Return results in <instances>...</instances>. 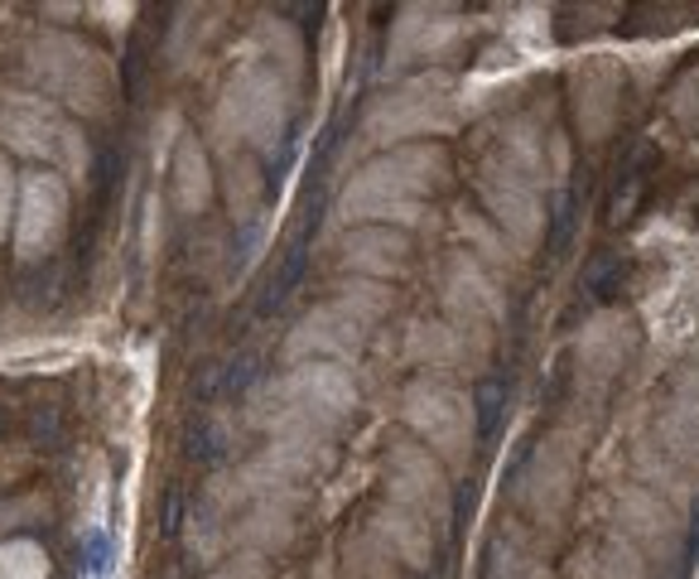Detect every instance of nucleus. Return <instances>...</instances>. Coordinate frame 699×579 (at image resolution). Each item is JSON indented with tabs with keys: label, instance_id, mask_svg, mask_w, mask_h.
Listing matches in <instances>:
<instances>
[{
	"label": "nucleus",
	"instance_id": "obj_8",
	"mask_svg": "<svg viewBox=\"0 0 699 579\" xmlns=\"http://www.w3.org/2000/svg\"><path fill=\"white\" fill-rule=\"evenodd\" d=\"M68 179L54 169H24L15 189V227H10V247L20 261H44L58 251L68 232Z\"/></svg>",
	"mask_w": 699,
	"mask_h": 579
},
{
	"label": "nucleus",
	"instance_id": "obj_10",
	"mask_svg": "<svg viewBox=\"0 0 699 579\" xmlns=\"http://www.w3.org/2000/svg\"><path fill=\"white\" fill-rule=\"evenodd\" d=\"M381 478H386V502L425 516L434 531L449 522V468H444L420 440H396L391 450H386Z\"/></svg>",
	"mask_w": 699,
	"mask_h": 579
},
{
	"label": "nucleus",
	"instance_id": "obj_9",
	"mask_svg": "<svg viewBox=\"0 0 699 579\" xmlns=\"http://www.w3.org/2000/svg\"><path fill=\"white\" fill-rule=\"evenodd\" d=\"M612 536L627 541L646 565H675L685 546V522L680 512L656 498L642 483H622L612 492Z\"/></svg>",
	"mask_w": 699,
	"mask_h": 579
},
{
	"label": "nucleus",
	"instance_id": "obj_23",
	"mask_svg": "<svg viewBox=\"0 0 699 579\" xmlns=\"http://www.w3.org/2000/svg\"><path fill=\"white\" fill-rule=\"evenodd\" d=\"M222 198H227V213L237 217V223H247L251 213L261 208V198H265V174H261V160L256 155H247V150H237V155H222Z\"/></svg>",
	"mask_w": 699,
	"mask_h": 579
},
{
	"label": "nucleus",
	"instance_id": "obj_4",
	"mask_svg": "<svg viewBox=\"0 0 699 579\" xmlns=\"http://www.w3.org/2000/svg\"><path fill=\"white\" fill-rule=\"evenodd\" d=\"M295 116V82L285 78L275 64L265 58H247L232 68V78L222 82L208 116V136L217 145V155H261L275 150L289 130Z\"/></svg>",
	"mask_w": 699,
	"mask_h": 579
},
{
	"label": "nucleus",
	"instance_id": "obj_11",
	"mask_svg": "<svg viewBox=\"0 0 699 579\" xmlns=\"http://www.w3.org/2000/svg\"><path fill=\"white\" fill-rule=\"evenodd\" d=\"M478 193H482V203H488V223L512 241L516 257H530V251L540 247V237H546V198H540L546 189L530 184L522 174H512V169L482 160L478 164Z\"/></svg>",
	"mask_w": 699,
	"mask_h": 579
},
{
	"label": "nucleus",
	"instance_id": "obj_7",
	"mask_svg": "<svg viewBox=\"0 0 699 579\" xmlns=\"http://www.w3.org/2000/svg\"><path fill=\"white\" fill-rule=\"evenodd\" d=\"M401 420H405L410 440H420L449 468H463L478 444L473 396H468V386L439 377V372H425V377H415L401 391Z\"/></svg>",
	"mask_w": 699,
	"mask_h": 579
},
{
	"label": "nucleus",
	"instance_id": "obj_18",
	"mask_svg": "<svg viewBox=\"0 0 699 579\" xmlns=\"http://www.w3.org/2000/svg\"><path fill=\"white\" fill-rule=\"evenodd\" d=\"M463 34V20H454V10L444 5H405L401 20L391 24V54L386 64L405 68L415 58H444Z\"/></svg>",
	"mask_w": 699,
	"mask_h": 579
},
{
	"label": "nucleus",
	"instance_id": "obj_14",
	"mask_svg": "<svg viewBox=\"0 0 699 579\" xmlns=\"http://www.w3.org/2000/svg\"><path fill=\"white\" fill-rule=\"evenodd\" d=\"M367 348V323L353 319L337 299L329 305H313L295 329L285 333L280 362L285 367H299V362H337V367H353Z\"/></svg>",
	"mask_w": 699,
	"mask_h": 579
},
{
	"label": "nucleus",
	"instance_id": "obj_1",
	"mask_svg": "<svg viewBox=\"0 0 699 579\" xmlns=\"http://www.w3.org/2000/svg\"><path fill=\"white\" fill-rule=\"evenodd\" d=\"M449 184V150L439 140H415L381 150L337 193V223L347 227H405L425 223L429 193Z\"/></svg>",
	"mask_w": 699,
	"mask_h": 579
},
{
	"label": "nucleus",
	"instance_id": "obj_32",
	"mask_svg": "<svg viewBox=\"0 0 699 579\" xmlns=\"http://www.w3.org/2000/svg\"><path fill=\"white\" fill-rule=\"evenodd\" d=\"M213 579H271V560H265V555H251V550H237Z\"/></svg>",
	"mask_w": 699,
	"mask_h": 579
},
{
	"label": "nucleus",
	"instance_id": "obj_19",
	"mask_svg": "<svg viewBox=\"0 0 699 579\" xmlns=\"http://www.w3.org/2000/svg\"><path fill=\"white\" fill-rule=\"evenodd\" d=\"M405 357L420 362V367H439V372L478 367L488 357V338L458 329L454 319H420L405 333Z\"/></svg>",
	"mask_w": 699,
	"mask_h": 579
},
{
	"label": "nucleus",
	"instance_id": "obj_12",
	"mask_svg": "<svg viewBox=\"0 0 699 579\" xmlns=\"http://www.w3.org/2000/svg\"><path fill=\"white\" fill-rule=\"evenodd\" d=\"M444 319H454L458 329L478 333L492 343V329H502L506 323V290H502V275L488 271L478 257H468V251H454L449 261H444Z\"/></svg>",
	"mask_w": 699,
	"mask_h": 579
},
{
	"label": "nucleus",
	"instance_id": "obj_27",
	"mask_svg": "<svg viewBox=\"0 0 699 579\" xmlns=\"http://www.w3.org/2000/svg\"><path fill=\"white\" fill-rule=\"evenodd\" d=\"M337 305H343L353 319H362L371 329L377 319H386V309H391V285L381 281H362V275H347L343 285H337Z\"/></svg>",
	"mask_w": 699,
	"mask_h": 579
},
{
	"label": "nucleus",
	"instance_id": "obj_29",
	"mask_svg": "<svg viewBox=\"0 0 699 579\" xmlns=\"http://www.w3.org/2000/svg\"><path fill=\"white\" fill-rule=\"evenodd\" d=\"M48 550L30 536L15 541H0V579H48Z\"/></svg>",
	"mask_w": 699,
	"mask_h": 579
},
{
	"label": "nucleus",
	"instance_id": "obj_3",
	"mask_svg": "<svg viewBox=\"0 0 699 579\" xmlns=\"http://www.w3.org/2000/svg\"><path fill=\"white\" fill-rule=\"evenodd\" d=\"M637 483L671 507L699 492V372H680L637 434Z\"/></svg>",
	"mask_w": 699,
	"mask_h": 579
},
{
	"label": "nucleus",
	"instance_id": "obj_13",
	"mask_svg": "<svg viewBox=\"0 0 699 579\" xmlns=\"http://www.w3.org/2000/svg\"><path fill=\"white\" fill-rule=\"evenodd\" d=\"M578 483V434L550 430L546 440L530 450V464L522 474V502L540 526H554L574 502Z\"/></svg>",
	"mask_w": 699,
	"mask_h": 579
},
{
	"label": "nucleus",
	"instance_id": "obj_24",
	"mask_svg": "<svg viewBox=\"0 0 699 579\" xmlns=\"http://www.w3.org/2000/svg\"><path fill=\"white\" fill-rule=\"evenodd\" d=\"M401 570H405L401 555L386 546V536L371 522L343 546V575L347 579H401Z\"/></svg>",
	"mask_w": 699,
	"mask_h": 579
},
{
	"label": "nucleus",
	"instance_id": "obj_30",
	"mask_svg": "<svg viewBox=\"0 0 699 579\" xmlns=\"http://www.w3.org/2000/svg\"><path fill=\"white\" fill-rule=\"evenodd\" d=\"M92 169V150H88V136H82L78 121H68L64 130V145H58V160H54V174H64L68 184H82Z\"/></svg>",
	"mask_w": 699,
	"mask_h": 579
},
{
	"label": "nucleus",
	"instance_id": "obj_17",
	"mask_svg": "<svg viewBox=\"0 0 699 579\" xmlns=\"http://www.w3.org/2000/svg\"><path fill=\"white\" fill-rule=\"evenodd\" d=\"M305 492H275V498H256L227 522V546L251 550V555H280L295 541V516Z\"/></svg>",
	"mask_w": 699,
	"mask_h": 579
},
{
	"label": "nucleus",
	"instance_id": "obj_16",
	"mask_svg": "<svg viewBox=\"0 0 699 579\" xmlns=\"http://www.w3.org/2000/svg\"><path fill=\"white\" fill-rule=\"evenodd\" d=\"M637 343V319L627 309H598L594 319H584V329L574 333V372L584 377L594 391H603L618 372L632 362Z\"/></svg>",
	"mask_w": 699,
	"mask_h": 579
},
{
	"label": "nucleus",
	"instance_id": "obj_15",
	"mask_svg": "<svg viewBox=\"0 0 699 579\" xmlns=\"http://www.w3.org/2000/svg\"><path fill=\"white\" fill-rule=\"evenodd\" d=\"M64 130H68L64 106L48 102L39 92H10L5 102H0V150L20 155V160L54 169Z\"/></svg>",
	"mask_w": 699,
	"mask_h": 579
},
{
	"label": "nucleus",
	"instance_id": "obj_20",
	"mask_svg": "<svg viewBox=\"0 0 699 579\" xmlns=\"http://www.w3.org/2000/svg\"><path fill=\"white\" fill-rule=\"evenodd\" d=\"M217 193V174L208 160V145H203L193 130L174 140V155H169V203H174L179 217H203Z\"/></svg>",
	"mask_w": 699,
	"mask_h": 579
},
{
	"label": "nucleus",
	"instance_id": "obj_33",
	"mask_svg": "<svg viewBox=\"0 0 699 579\" xmlns=\"http://www.w3.org/2000/svg\"><path fill=\"white\" fill-rule=\"evenodd\" d=\"M516 579H550V570H546V565H530V570L516 575Z\"/></svg>",
	"mask_w": 699,
	"mask_h": 579
},
{
	"label": "nucleus",
	"instance_id": "obj_21",
	"mask_svg": "<svg viewBox=\"0 0 699 579\" xmlns=\"http://www.w3.org/2000/svg\"><path fill=\"white\" fill-rule=\"evenodd\" d=\"M410 265V237L396 227H353L343 237V271L362 281H396Z\"/></svg>",
	"mask_w": 699,
	"mask_h": 579
},
{
	"label": "nucleus",
	"instance_id": "obj_28",
	"mask_svg": "<svg viewBox=\"0 0 699 579\" xmlns=\"http://www.w3.org/2000/svg\"><path fill=\"white\" fill-rule=\"evenodd\" d=\"M256 44H261V54H256V58H265V64H275L289 82L299 78V34L289 30L285 20H271V15H265V20L256 24Z\"/></svg>",
	"mask_w": 699,
	"mask_h": 579
},
{
	"label": "nucleus",
	"instance_id": "obj_31",
	"mask_svg": "<svg viewBox=\"0 0 699 579\" xmlns=\"http://www.w3.org/2000/svg\"><path fill=\"white\" fill-rule=\"evenodd\" d=\"M15 189H20V169L0 150V247L10 241V227H15Z\"/></svg>",
	"mask_w": 699,
	"mask_h": 579
},
{
	"label": "nucleus",
	"instance_id": "obj_2",
	"mask_svg": "<svg viewBox=\"0 0 699 579\" xmlns=\"http://www.w3.org/2000/svg\"><path fill=\"white\" fill-rule=\"evenodd\" d=\"M357 410V382L337 362H299L280 377L261 382L247 401V416L265 440L275 434H313L333 440Z\"/></svg>",
	"mask_w": 699,
	"mask_h": 579
},
{
	"label": "nucleus",
	"instance_id": "obj_5",
	"mask_svg": "<svg viewBox=\"0 0 699 579\" xmlns=\"http://www.w3.org/2000/svg\"><path fill=\"white\" fill-rule=\"evenodd\" d=\"M24 72L39 88V96L68 106L78 116H102L116 96V64L92 48L88 39H72V34L44 30L34 34L24 48Z\"/></svg>",
	"mask_w": 699,
	"mask_h": 579
},
{
	"label": "nucleus",
	"instance_id": "obj_25",
	"mask_svg": "<svg viewBox=\"0 0 699 579\" xmlns=\"http://www.w3.org/2000/svg\"><path fill=\"white\" fill-rule=\"evenodd\" d=\"M454 227H458V237H463L468 241V257H478L482 265H488V271H497V265H502V271H506V265H512L516 261V251H512V241H506L502 232H497V227H492L488 223V217H473V213H458L454 217Z\"/></svg>",
	"mask_w": 699,
	"mask_h": 579
},
{
	"label": "nucleus",
	"instance_id": "obj_26",
	"mask_svg": "<svg viewBox=\"0 0 699 579\" xmlns=\"http://www.w3.org/2000/svg\"><path fill=\"white\" fill-rule=\"evenodd\" d=\"M584 560H588V575H594V579H651V565L618 536L598 541Z\"/></svg>",
	"mask_w": 699,
	"mask_h": 579
},
{
	"label": "nucleus",
	"instance_id": "obj_6",
	"mask_svg": "<svg viewBox=\"0 0 699 579\" xmlns=\"http://www.w3.org/2000/svg\"><path fill=\"white\" fill-rule=\"evenodd\" d=\"M454 126H458L454 78L449 72H420V78H405L401 88L371 96L367 116H362V140L396 150V145L439 140Z\"/></svg>",
	"mask_w": 699,
	"mask_h": 579
},
{
	"label": "nucleus",
	"instance_id": "obj_22",
	"mask_svg": "<svg viewBox=\"0 0 699 579\" xmlns=\"http://www.w3.org/2000/svg\"><path fill=\"white\" fill-rule=\"evenodd\" d=\"M371 526L386 536V546L401 555L405 570H425L434 560V526L425 516L405 512V507H396V502H381L377 512H371Z\"/></svg>",
	"mask_w": 699,
	"mask_h": 579
}]
</instances>
